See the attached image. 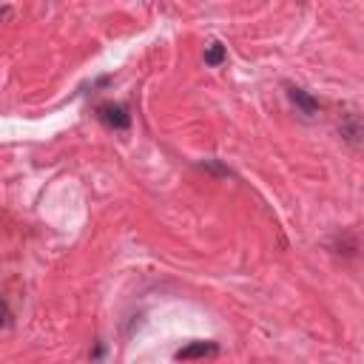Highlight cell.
I'll return each mask as SVG.
<instances>
[{
    "label": "cell",
    "instance_id": "277c9868",
    "mask_svg": "<svg viewBox=\"0 0 364 364\" xmlns=\"http://www.w3.org/2000/svg\"><path fill=\"white\" fill-rule=\"evenodd\" d=\"M225 60H228V49H225L222 43H217V40H214V43H208V46H205V63H208L210 69L222 66Z\"/></svg>",
    "mask_w": 364,
    "mask_h": 364
},
{
    "label": "cell",
    "instance_id": "5b68a950",
    "mask_svg": "<svg viewBox=\"0 0 364 364\" xmlns=\"http://www.w3.org/2000/svg\"><path fill=\"white\" fill-rule=\"evenodd\" d=\"M9 324H12V311H9L6 299L0 296V328H9Z\"/></svg>",
    "mask_w": 364,
    "mask_h": 364
},
{
    "label": "cell",
    "instance_id": "52a82bcc",
    "mask_svg": "<svg viewBox=\"0 0 364 364\" xmlns=\"http://www.w3.org/2000/svg\"><path fill=\"white\" fill-rule=\"evenodd\" d=\"M6 14H9V6H0V21H3Z\"/></svg>",
    "mask_w": 364,
    "mask_h": 364
},
{
    "label": "cell",
    "instance_id": "7a4b0ae2",
    "mask_svg": "<svg viewBox=\"0 0 364 364\" xmlns=\"http://www.w3.org/2000/svg\"><path fill=\"white\" fill-rule=\"evenodd\" d=\"M219 353L217 341H191L182 350H177V361H194V359H210Z\"/></svg>",
    "mask_w": 364,
    "mask_h": 364
},
{
    "label": "cell",
    "instance_id": "3957f363",
    "mask_svg": "<svg viewBox=\"0 0 364 364\" xmlns=\"http://www.w3.org/2000/svg\"><path fill=\"white\" fill-rule=\"evenodd\" d=\"M287 97H291V103H293L302 114H308V117H313V114L319 111V103L311 97L308 91H302V88H296V86H293V88H287Z\"/></svg>",
    "mask_w": 364,
    "mask_h": 364
},
{
    "label": "cell",
    "instance_id": "6da1fadb",
    "mask_svg": "<svg viewBox=\"0 0 364 364\" xmlns=\"http://www.w3.org/2000/svg\"><path fill=\"white\" fill-rule=\"evenodd\" d=\"M97 117H100L103 125H108V128H114V131L131 128V114H128L125 106H120V103H103V106L97 108Z\"/></svg>",
    "mask_w": 364,
    "mask_h": 364
},
{
    "label": "cell",
    "instance_id": "8992f818",
    "mask_svg": "<svg viewBox=\"0 0 364 364\" xmlns=\"http://www.w3.org/2000/svg\"><path fill=\"white\" fill-rule=\"evenodd\" d=\"M202 168L214 171V174H219V177H231V171H228V168H222V165H217V162H202Z\"/></svg>",
    "mask_w": 364,
    "mask_h": 364
}]
</instances>
